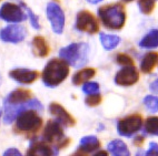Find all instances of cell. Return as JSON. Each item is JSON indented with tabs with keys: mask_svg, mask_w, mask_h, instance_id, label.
Instances as JSON below:
<instances>
[{
	"mask_svg": "<svg viewBox=\"0 0 158 156\" xmlns=\"http://www.w3.org/2000/svg\"><path fill=\"white\" fill-rule=\"evenodd\" d=\"M98 17L109 30H120L126 22V10L120 2L106 5L98 9Z\"/></svg>",
	"mask_w": 158,
	"mask_h": 156,
	"instance_id": "obj_1",
	"label": "cell"
},
{
	"mask_svg": "<svg viewBox=\"0 0 158 156\" xmlns=\"http://www.w3.org/2000/svg\"><path fill=\"white\" fill-rule=\"evenodd\" d=\"M43 127V119L38 115L35 110H27L16 119V124L14 126L15 133L23 135L27 138L34 137L40 128Z\"/></svg>",
	"mask_w": 158,
	"mask_h": 156,
	"instance_id": "obj_2",
	"label": "cell"
},
{
	"mask_svg": "<svg viewBox=\"0 0 158 156\" xmlns=\"http://www.w3.org/2000/svg\"><path fill=\"white\" fill-rule=\"evenodd\" d=\"M69 74V65L61 59H52L43 71V82L49 88L58 87Z\"/></svg>",
	"mask_w": 158,
	"mask_h": 156,
	"instance_id": "obj_3",
	"label": "cell"
},
{
	"mask_svg": "<svg viewBox=\"0 0 158 156\" xmlns=\"http://www.w3.org/2000/svg\"><path fill=\"white\" fill-rule=\"evenodd\" d=\"M89 45L87 43H71L67 47L62 48L59 52L61 60L67 62L68 65L75 68H81L88 61Z\"/></svg>",
	"mask_w": 158,
	"mask_h": 156,
	"instance_id": "obj_4",
	"label": "cell"
},
{
	"mask_svg": "<svg viewBox=\"0 0 158 156\" xmlns=\"http://www.w3.org/2000/svg\"><path fill=\"white\" fill-rule=\"evenodd\" d=\"M43 141L55 146L58 150L66 147L70 143L69 138L66 137L64 134L62 125L56 120H49L47 122L45 128H44Z\"/></svg>",
	"mask_w": 158,
	"mask_h": 156,
	"instance_id": "obj_5",
	"label": "cell"
},
{
	"mask_svg": "<svg viewBox=\"0 0 158 156\" xmlns=\"http://www.w3.org/2000/svg\"><path fill=\"white\" fill-rule=\"evenodd\" d=\"M43 104L40 103L39 100L37 99H30L27 102L19 104H5V116H3V121L6 124L11 123L18 117V115L21 114L23 111L27 110H35V111H41Z\"/></svg>",
	"mask_w": 158,
	"mask_h": 156,
	"instance_id": "obj_6",
	"label": "cell"
},
{
	"mask_svg": "<svg viewBox=\"0 0 158 156\" xmlns=\"http://www.w3.org/2000/svg\"><path fill=\"white\" fill-rule=\"evenodd\" d=\"M47 17L51 23V28L57 34L62 33L65 28V14L57 1H50L47 6Z\"/></svg>",
	"mask_w": 158,
	"mask_h": 156,
	"instance_id": "obj_7",
	"label": "cell"
},
{
	"mask_svg": "<svg viewBox=\"0 0 158 156\" xmlns=\"http://www.w3.org/2000/svg\"><path fill=\"white\" fill-rule=\"evenodd\" d=\"M76 29L81 32L94 34L99 31V23L96 17L88 10L79 11L76 18Z\"/></svg>",
	"mask_w": 158,
	"mask_h": 156,
	"instance_id": "obj_8",
	"label": "cell"
},
{
	"mask_svg": "<svg viewBox=\"0 0 158 156\" xmlns=\"http://www.w3.org/2000/svg\"><path fill=\"white\" fill-rule=\"evenodd\" d=\"M143 125V117L139 114H131L119 120L117 123V131L122 136H131L138 132Z\"/></svg>",
	"mask_w": 158,
	"mask_h": 156,
	"instance_id": "obj_9",
	"label": "cell"
},
{
	"mask_svg": "<svg viewBox=\"0 0 158 156\" xmlns=\"http://www.w3.org/2000/svg\"><path fill=\"white\" fill-rule=\"evenodd\" d=\"M0 18L7 22L18 23L27 19V14L23 7H19L15 3L6 2L0 8Z\"/></svg>",
	"mask_w": 158,
	"mask_h": 156,
	"instance_id": "obj_10",
	"label": "cell"
},
{
	"mask_svg": "<svg viewBox=\"0 0 158 156\" xmlns=\"http://www.w3.org/2000/svg\"><path fill=\"white\" fill-rule=\"evenodd\" d=\"M26 36L27 31L20 25H7L0 31V39L3 42H10V43H19L23 41Z\"/></svg>",
	"mask_w": 158,
	"mask_h": 156,
	"instance_id": "obj_11",
	"label": "cell"
},
{
	"mask_svg": "<svg viewBox=\"0 0 158 156\" xmlns=\"http://www.w3.org/2000/svg\"><path fill=\"white\" fill-rule=\"evenodd\" d=\"M139 80L138 70L136 69L134 65L131 67H124L120 69L118 72L116 73L115 82L118 85L122 87H130L137 83Z\"/></svg>",
	"mask_w": 158,
	"mask_h": 156,
	"instance_id": "obj_12",
	"label": "cell"
},
{
	"mask_svg": "<svg viewBox=\"0 0 158 156\" xmlns=\"http://www.w3.org/2000/svg\"><path fill=\"white\" fill-rule=\"evenodd\" d=\"M58 148L46 143L45 141H34L31 142L26 156H56Z\"/></svg>",
	"mask_w": 158,
	"mask_h": 156,
	"instance_id": "obj_13",
	"label": "cell"
},
{
	"mask_svg": "<svg viewBox=\"0 0 158 156\" xmlns=\"http://www.w3.org/2000/svg\"><path fill=\"white\" fill-rule=\"evenodd\" d=\"M49 112L56 117V121H58L61 125L70 127V126H73L76 124L75 119L66 111L65 107L61 106L60 104L56 103V102H52L49 105Z\"/></svg>",
	"mask_w": 158,
	"mask_h": 156,
	"instance_id": "obj_14",
	"label": "cell"
},
{
	"mask_svg": "<svg viewBox=\"0 0 158 156\" xmlns=\"http://www.w3.org/2000/svg\"><path fill=\"white\" fill-rule=\"evenodd\" d=\"M9 75L14 79L15 81L19 82L21 84H30V83H34L37 79H38L39 73L37 72V71H34V70L19 68V69L11 70Z\"/></svg>",
	"mask_w": 158,
	"mask_h": 156,
	"instance_id": "obj_15",
	"label": "cell"
},
{
	"mask_svg": "<svg viewBox=\"0 0 158 156\" xmlns=\"http://www.w3.org/2000/svg\"><path fill=\"white\" fill-rule=\"evenodd\" d=\"M31 98V91L27 89H17L12 91L5 100V104H19L27 102Z\"/></svg>",
	"mask_w": 158,
	"mask_h": 156,
	"instance_id": "obj_16",
	"label": "cell"
},
{
	"mask_svg": "<svg viewBox=\"0 0 158 156\" xmlns=\"http://www.w3.org/2000/svg\"><path fill=\"white\" fill-rule=\"evenodd\" d=\"M31 47H32V51H34L35 56L40 57V58L47 57L49 54V51H50L47 40L41 36L35 37L32 39V42H31Z\"/></svg>",
	"mask_w": 158,
	"mask_h": 156,
	"instance_id": "obj_17",
	"label": "cell"
},
{
	"mask_svg": "<svg viewBox=\"0 0 158 156\" xmlns=\"http://www.w3.org/2000/svg\"><path fill=\"white\" fill-rule=\"evenodd\" d=\"M99 147H100V142L94 135L82 137L81 141H80V145H79V150L86 154L91 153L94 150H98Z\"/></svg>",
	"mask_w": 158,
	"mask_h": 156,
	"instance_id": "obj_18",
	"label": "cell"
},
{
	"mask_svg": "<svg viewBox=\"0 0 158 156\" xmlns=\"http://www.w3.org/2000/svg\"><path fill=\"white\" fill-rule=\"evenodd\" d=\"M108 150L113 156H130L127 145L120 139H115L108 144Z\"/></svg>",
	"mask_w": 158,
	"mask_h": 156,
	"instance_id": "obj_19",
	"label": "cell"
},
{
	"mask_svg": "<svg viewBox=\"0 0 158 156\" xmlns=\"http://www.w3.org/2000/svg\"><path fill=\"white\" fill-rule=\"evenodd\" d=\"M158 63V53L149 52L145 54L140 63V70L144 73H150Z\"/></svg>",
	"mask_w": 158,
	"mask_h": 156,
	"instance_id": "obj_20",
	"label": "cell"
},
{
	"mask_svg": "<svg viewBox=\"0 0 158 156\" xmlns=\"http://www.w3.org/2000/svg\"><path fill=\"white\" fill-rule=\"evenodd\" d=\"M96 74V70L93 68H85L75 73L73 76V83L75 85H80L82 83H86L88 80H90Z\"/></svg>",
	"mask_w": 158,
	"mask_h": 156,
	"instance_id": "obj_21",
	"label": "cell"
},
{
	"mask_svg": "<svg viewBox=\"0 0 158 156\" xmlns=\"http://www.w3.org/2000/svg\"><path fill=\"white\" fill-rule=\"evenodd\" d=\"M139 45L141 48H146V49H155L158 47V30L157 29H152L150 30L146 36L141 39L139 42Z\"/></svg>",
	"mask_w": 158,
	"mask_h": 156,
	"instance_id": "obj_22",
	"label": "cell"
},
{
	"mask_svg": "<svg viewBox=\"0 0 158 156\" xmlns=\"http://www.w3.org/2000/svg\"><path fill=\"white\" fill-rule=\"evenodd\" d=\"M99 38H100V42H102V47L106 50H113L120 43V38L118 36H114V34L100 33Z\"/></svg>",
	"mask_w": 158,
	"mask_h": 156,
	"instance_id": "obj_23",
	"label": "cell"
},
{
	"mask_svg": "<svg viewBox=\"0 0 158 156\" xmlns=\"http://www.w3.org/2000/svg\"><path fill=\"white\" fill-rule=\"evenodd\" d=\"M145 131L150 135L158 136V116L148 117L145 122Z\"/></svg>",
	"mask_w": 158,
	"mask_h": 156,
	"instance_id": "obj_24",
	"label": "cell"
},
{
	"mask_svg": "<svg viewBox=\"0 0 158 156\" xmlns=\"http://www.w3.org/2000/svg\"><path fill=\"white\" fill-rule=\"evenodd\" d=\"M156 6V0H138V7L143 14H150Z\"/></svg>",
	"mask_w": 158,
	"mask_h": 156,
	"instance_id": "obj_25",
	"label": "cell"
},
{
	"mask_svg": "<svg viewBox=\"0 0 158 156\" xmlns=\"http://www.w3.org/2000/svg\"><path fill=\"white\" fill-rule=\"evenodd\" d=\"M144 103L146 107L152 113L158 112V96H154V95H147L144 99Z\"/></svg>",
	"mask_w": 158,
	"mask_h": 156,
	"instance_id": "obj_26",
	"label": "cell"
},
{
	"mask_svg": "<svg viewBox=\"0 0 158 156\" xmlns=\"http://www.w3.org/2000/svg\"><path fill=\"white\" fill-rule=\"evenodd\" d=\"M21 7H23V9L26 11V14H27V17H29V19H30L32 27H34L35 29H37V30H39L40 25H39V19H38V17L32 12V10H31L29 7L26 6L25 3H21Z\"/></svg>",
	"mask_w": 158,
	"mask_h": 156,
	"instance_id": "obj_27",
	"label": "cell"
},
{
	"mask_svg": "<svg viewBox=\"0 0 158 156\" xmlns=\"http://www.w3.org/2000/svg\"><path fill=\"white\" fill-rule=\"evenodd\" d=\"M116 61H117L118 64L123 65V67H131V65H134L133 59L130 58L129 56H127V54H125V53H119V54H117Z\"/></svg>",
	"mask_w": 158,
	"mask_h": 156,
	"instance_id": "obj_28",
	"label": "cell"
},
{
	"mask_svg": "<svg viewBox=\"0 0 158 156\" xmlns=\"http://www.w3.org/2000/svg\"><path fill=\"white\" fill-rule=\"evenodd\" d=\"M82 91L88 95L99 93V84L96 82H86L82 87Z\"/></svg>",
	"mask_w": 158,
	"mask_h": 156,
	"instance_id": "obj_29",
	"label": "cell"
},
{
	"mask_svg": "<svg viewBox=\"0 0 158 156\" xmlns=\"http://www.w3.org/2000/svg\"><path fill=\"white\" fill-rule=\"evenodd\" d=\"M100 102H102V95L99 94V93L88 95L85 100V103L88 106H97L100 104Z\"/></svg>",
	"mask_w": 158,
	"mask_h": 156,
	"instance_id": "obj_30",
	"label": "cell"
},
{
	"mask_svg": "<svg viewBox=\"0 0 158 156\" xmlns=\"http://www.w3.org/2000/svg\"><path fill=\"white\" fill-rule=\"evenodd\" d=\"M145 154L146 156H158V144L152 142L149 144V148Z\"/></svg>",
	"mask_w": 158,
	"mask_h": 156,
	"instance_id": "obj_31",
	"label": "cell"
},
{
	"mask_svg": "<svg viewBox=\"0 0 158 156\" xmlns=\"http://www.w3.org/2000/svg\"><path fill=\"white\" fill-rule=\"evenodd\" d=\"M3 156H23L21 153H20L19 150H16V148H9L5 152Z\"/></svg>",
	"mask_w": 158,
	"mask_h": 156,
	"instance_id": "obj_32",
	"label": "cell"
},
{
	"mask_svg": "<svg viewBox=\"0 0 158 156\" xmlns=\"http://www.w3.org/2000/svg\"><path fill=\"white\" fill-rule=\"evenodd\" d=\"M150 91L155 94H158V79L150 84Z\"/></svg>",
	"mask_w": 158,
	"mask_h": 156,
	"instance_id": "obj_33",
	"label": "cell"
},
{
	"mask_svg": "<svg viewBox=\"0 0 158 156\" xmlns=\"http://www.w3.org/2000/svg\"><path fill=\"white\" fill-rule=\"evenodd\" d=\"M70 156H87V154L84 153V152H81L80 150H78L77 152H75L73 154H71Z\"/></svg>",
	"mask_w": 158,
	"mask_h": 156,
	"instance_id": "obj_34",
	"label": "cell"
},
{
	"mask_svg": "<svg viewBox=\"0 0 158 156\" xmlns=\"http://www.w3.org/2000/svg\"><path fill=\"white\" fill-rule=\"evenodd\" d=\"M94 156H108V153L106 150H99L96 154H94Z\"/></svg>",
	"mask_w": 158,
	"mask_h": 156,
	"instance_id": "obj_35",
	"label": "cell"
},
{
	"mask_svg": "<svg viewBox=\"0 0 158 156\" xmlns=\"http://www.w3.org/2000/svg\"><path fill=\"white\" fill-rule=\"evenodd\" d=\"M143 141H144V138H143V137H141V136L136 137V138H135V144H139V145H140Z\"/></svg>",
	"mask_w": 158,
	"mask_h": 156,
	"instance_id": "obj_36",
	"label": "cell"
},
{
	"mask_svg": "<svg viewBox=\"0 0 158 156\" xmlns=\"http://www.w3.org/2000/svg\"><path fill=\"white\" fill-rule=\"evenodd\" d=\"M136 156H146V154H145L143 150H138V152H137V154H136Z\"/></svg>",
	"mask_w": 158,
	"mask_h": 156,
	"instance_id": "obj_37",
	"label": "cell"
},
{
	"mask_svg": "<svg viewBox=\"0 0 158 156\" xmlns=\"http://www.w3.org/2000/svg\"><path fill=\"white\" fill-rule=\"evenodd\" d=\"M87 1L90 3H98V2H100V1H102V0H87Z\"/></svg>",
	"mask_w": 158,
	"mask_h": 156,
	"instance_id": "obj_38",
	"label": "cell"
},
{
	"mask_svg": "<svg viewBox=\"0 0 158 156\" xmlns=\"http://www.w3.org/2000/svg\"><path fill=\"white\" fill-rule=\"evenodd\" d=\"M124 2H131V1H134V0H123Z\"/></svg>",
	"mask_w": 158,
	"mask_h": 156,
	"instance_id": "obj_39",
	"label": "cell"
},
{
	"mask_svg": "<svg viewBox=\"0 0 158 156\" xmlns=\"http://www.w3.org/2000/svg\"><path fill=\"white\" fill-rule=\"evenodd\" d=\"M0 116H1V109H0Z\"/></svg>",
	"mask_w": 158,
	"mask_h": 156,
	"instance_id": "obj_40",
	"label": "cell"
},
{
	"mask_svg": "<svg viewBox=\"0 0 158 156\" xmlns=\"http://www.w3.org/2000/svg\"><path fill=\"white\" fill-rule=\"evenodd\" d=\"M16 1H21V0H16Z\"/></svg>",
	"mask_w": 158,
	"mask_h": 156,
	"instance_id": "obj_41",
	"label": "cell"
}]
</instances>
